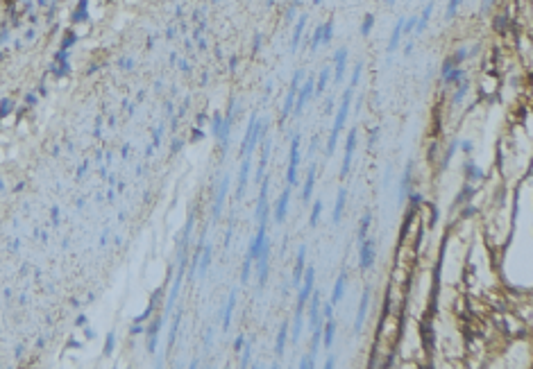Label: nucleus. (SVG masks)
I'll return each mask as SVG.
<instances>
[{"label": "nucleus", "mask_w": 533, "mask_h": 369, "mask_svg": "<svg viewBox=\"0 0 533 369\" xmlns=\"http://www.w3.org/2000/svg\"><path fill=\"white\" fill-rule=\"evenodd\" d=\"M311 93H313V82L309 79L307 84H304L300 91H297V105H295V116L297 113H302V109H304V105L309 102V98H311Z\"/></svg>", "instance_id": "0eeeda50"}, {"label": "nucleus", "mask_w": 533, "mask_h": 369, "mask_svg": "<svg viewBox=\"0 0 533 369\" xmlns=\"http://www.w3.org/2000/svg\"><path fill=\"white\" fill-rule=\"evenodd\" d=\"M313 279H315V270H313V265H311L304 272V283H302V290H300V299H297V308H304L307 299L313 292Z\"/></svg>", "instance_id": "7ed1b4c3"}, {"label": "nucleus", "mask_w": 533, "mask_h": 369, "mask_svg": "<svg viewBox=\"0 0 533 369\" xmlns=\"http://www.w3.org/2000/svg\"><path fill=\"white\" fill-rule=\"evenodd\" d=\"M409 179H411V163L406 165V172H404L402 186H399V199H404V197H406V188H409Z\"/></svg>", "instance_id": "aec40b11"}, {"label": "nucleus", "mask_w": 533, "mask_h": 369, "mask_svg": "<svg viewBox=\"0 0 533 369\" xmlns=\"http://www.w3.org/2000/svg\"><path fill=\"white\" fill-rule=\"evenodd\" d=\"M318 306H320V294L313 292V299H311V324L318 326L320 319H318Z\"/></svg>", "instance_id": "2eb2a0df"}, {"label": "nucleus", "mask_w": 533, "mask_h": 369, "mask_svg": "<svg viewBox=\"0 0 533 369\" xmlns=\"http://www.w3.org/2000/svg\"><path fill=\"white\" fill-rule=\"evenodd\" d=\"M297 165H300V136L293 138L290 145V161H288V184L295 186L297 184Z\"/></svg>", "instance_id": "f03ea898"}, {"label": "nucleus", "mask_w": 533, "mask_h": 369, "mask_svg": "<svg viewBox=\"0 0 533 369\" xmlns=\"http://www.w3.org/2000/svg\"><path fill=\"white\" fill-rule=\"evenodd\" d=\"M402 25H404V21H397V25H395V29H393V36H391V43H388V53H395V48H397V43H399V34H402Z\"/></svg>", "instance_id": "4468645a"}, {"label": "nucleus", "mask_w": 533, "mask_h": 369, "mask_svg": "<svg viewBox=\"0 0 533 369\" xmlns=\"http://www.w3.org/2000/svg\"><path fill=\"white\" fill-rule=\"evenodd\" d=\"M313 360H315V356H311V353H309V356L302 360V367H313Z\"/></svg>", "instance_id": "c756f323"}, {"label": "nucleus", "mask_w": 533, "mask_h": 369, "mask_svg": "<svg viewBox=\"0 0 533 369\" xmlns=\"http://www.w3.org/2000/svg\"><path fill=\"white\" fill-rule=\"evenodd\" d=\"M327 79H329V68H325V71L320 73V79H318V93H322V91H325Z\"/></svg>", "instance_id": "a878e982"}, {"label": "nucleus", "mask_w": 533, "mask_h": 369, "mask_svg": "<svg viewBox=\"0 0 533 369\" xmlns=\"http://www.w3.org/2000/svg\"><path fill=\"white\" fill-rule=\"evenodd\" d=\"M361 68H363V64H356L354 75H352V86H356V84H359V77H361Z\"/></svg>", "instance_id": "c85d7f7f"}, {"label": "nucleus", "mask_w": 533, "mask_h": 369, "mask_svg": "<svg viewBox=\"0 0 533 369\" xmlns=\"http://www.w3.org/2000/svg\"><path fill=\"white\" fill-rule=\"evenodd\" d=\"M367 304H370V290H365L361 297V304H359V313H356V324H354V331L359 333L363 328V322H365V315H367Z\"/></svg>", "instance_id": "423d86ee"}, {"label": "nucleus", "mask_w": 533, "mask_h": 369, "mask_svg": "<svg viewBox=\"0 0 533 369\" xmlns=\"http://www.w3.org/2000/svg\"><path fill=\"white\" fill-rule=\"evenodd\" d=\"M458 5H461V0H449V7H447V18H454Z\"/></svg>", "instance_id": "bb28decb"}, {"label": "nucleus", "mask_w": 533, "mask_h": 369, "mask_svg": "<svg viewBox=\"0 0 533 369\" xmlns=\"http://www.w3.org/2000/svg\"><path fill=\"white\" fill-rule=\"evenodd\" d=\"M431 12H433V2H429V5H426V9H424V14H422V18L415 23V29H418V32H422V29L426 27V21H429Z\"/></svg>", "instance_id": "dca6fc26"}, {"label": "nucleus", "mask_w": 533, "mask_h": 369, "mask_svg": "<svg viewBox=\"0 0 533 369\" xmlns=\"http://www.w3.org/2000/svg\"><path fill=\"white\" fill-rule=\"evenodd\" d=\"M322 43V27H318L315 29V34H313V41H311V50H315V48Z\"/></svg>", "instance_id": "cd10ccee"}, {"label": "nucleus", "mask_w": 533, "mask_h": 369, "mask_svg": "<svg viewBox=\"0 0 533 369\" xmlns=\"http://www.w3.org/2000/svg\"><path fill=\"white\" fill-rule=\"evenodd\" d=\"M332 32H334V23H332V21L322 25V43H329V41H332Z\"/></svg>", "instance_id": "5701e85b"}, {"label": "nucleus", "mask_w": 533, "mask_h": 369, "mask_svg": "<svg viewBox=\"0 0 533 369\" xmlns=\"http://www.w3.org/2000/svg\"><path fill=\"white\" fill-rule=\"evenodd\" d=\"M367 229H370V215H363V220H361V229H359V242H363L365 240V234H367Z\"/></svg>", "instance_id": "4be33fe9"}, {"label": "nucleus", "mask_w": 533, "mask_h": 369, "mask_svg": "<svg viewBox=\"0 0 533 369\" xmlns=\"http://www.w3.org/2000/svg\"><path fill=\"white\" fill-rule=\"evenodd\" d=\"M345 199H347V190H345V188H340V190H338V199H336V209H334V224H338V222H340V217H343Z\"/></svg>", "instance_id": "9d476101"}, {"label": "nucleus", "mask_w": 533, "mask_h": 369, "mask_svg": "<svg viewBox=\"0 0 533 369\" xmlns=\"http://www.w3.org/2000/svg\"><path fill=\"white\" fill-rule=\"evenodd\" d=\"M334 322H332V317H329V322H327V326H325V335H322V340H325V346L329 349L332 346V342H334Z\"/></svg>", "instance_id": "f3484780"}, {"label": "nucleus", "mask_w": 533, "mask_h": 369, "mask_svg": "<svg viewBox=\"0 0 533 369\" xmlns=\"http://www.w3.org/2000/svg\"><path fill=\"white\" fill-rule=\"evenodd\" d=\"M300 331H302V308H297V313H295V326H293V342L300 340Z\"/></svg>", "instance_id": "6ab92c4d"}, {"label": "nucleus", "mask_w": 533, "mask_h": 369, "mask_svg": "<svg viewBox=\"0 0 533 369\" xmlns=\"http://www.w3.org/2000/svg\"><path fill=\"white\" fill-rule=\"evenodd\" d=\"M374 261V242L372 240H363L361 242V267L363 270H370Z\"/></svg>", "instance_id": "39448f33"}, {"label": "nucleus", "mask_w": 533, "mask_h": 369, "mask_svg": "<svg viewBox=\"0 0 533 369\" xmlns=\"http://www.w3.org/2000/svg\"><path fill=\"white\" fill-rule=\"evenodd\" d=\"M345 59H347V48H340L336 53V82H343L345 75Z\"/></svg>", "instance_id": "9b49d317"}, {"label": "nucleus", "mask_w": 533, "mask_h": 369, "mask_svg": "<svg viewBox=\"0 0 533 369\" xmlns=\"http://www.w3.org/2000/svg\"><path fill=\"white\" fill-rule=\"evenodd\" d=\"M372 23H374V16H372V14H367L365 21H363V25H361V34H363V36L370 34V29H372Z\"/></svg>", "instance_id": "b1692460"}, {"label": "nucleus", "mask_w": 533, "mask_h": 369, "mask_svg": "<svg viewBox=\"0 0 533 369\" xmlns=\"http://www.w3.org/2000/svg\"><path fill=\"white\" fill-rule=\"evenodd\" d=\"M288 199H290V188H286L284 193H281V197H279V202H277V211H275L277 222H281V220L286 217V211H288Z\"/></svg>", "instance_id": "1a4fd4ad"}, {"label": "nucleus", "mask_w": 533, "mask_h": 369, "mask_svg": "<svg viewBox=\"0 0 533 369\" xmlns=\"http://www.w3.org/2000/svg\"><path fill=\"white\" fill-rule=\"evenodd\" d=\"M350 100H352V88H350V91H345V98H343V102H340V109H338V116H336V123H334L332 136H329V143H327V154H334V147H336V143H338V134H340V129H343L345 120H347Z\"/></svg>", "instance_id": "f257e3e1"}, {"label": "nucleus", "mask_w": 533, "mask_h": 369, "mask_svg": "<svg viewBox=\"0 0 533 369\" xmlns=\"http://www.w3.org/2000/svg\"><path fill=\"white\" fill-rule=\"evenodd\" d=\"M304 256H307V245H302L300 247V252H297V263H295V272H293V283H295V286H300V281H302Z\"/></svg>", "instance_id": "6e6552de"}, {"label": "nucleus", "mask_w": 533, "mask_h": 369, "mask_svg": "<svg viewBox=\"0 0 533 369\" xmlns=\"http://www.w3.org/2000/svg\"><path fill=\"white\" fill-rule=\"evenodd\" d=\"M313 2H315V5H318V2H322V0H313Z\"/></svg>", "instance_id": "2f4dec72"}, {"label": "nucleus", "mask_w": 533, "mask_h": 369, "mask_svg": "<svg viewBox=\"0 0 533 369\" xmlns=\"http://www.w3.org/2000/svg\"><path fill=\"white\" fill-rule=\"evenodd\" d=\"M286 324L281 328H279V335H277V356H281L284 353V344H286Z\"/></svg>", "instance_id": "412c9836"}, {"label": "nucleus", "mask_w": 533, "mask_h": 369, "mask_svg": "<svg viewBox=\"0 0 533 369\" xmlns=\"http://www.w3.org/2000/svg\"><path fill=\"white\" fill-rule=\"evenodd\" d=\"M320 211H322V202H315V204H313V213H311V220H309V224H311V227H315V224H318Z\"/></svg>", "instance_id": "393cba45"}, {"label": "nucleus", "mask_w": 533, "mask_h": 369, "mask_svg": "<svg viewBox=\"0 0 533 369\" xmlns=\"http://www.w3.org/2000/svg\"><path fill=\"white\" fill-rule=\"evenodd\" d=\"M313 184H315V172H313V165H311L309 177H307V184H304V193H302L304 202H309V199H311V193H313Z\"/></svg>", "instance_id": "ddd939ff"}, {"label": "nucleus", "mask_w": 533, "mask_h": 369, "mask_svg": "<svg viewBox=\"0 0 533 369\" xmlns=\"http://www.w3.org/2000/svg\"><path fill=\"white\" fill-rule=\"evenodd\" d=\"M304 21H307V16H302L300 21H297V25H295V32H293V50L297 48V43H300V36H302V32H304Z\"/></svg>", "instance_id": "a211bd4d"}, {"label": "nucleus", "mask_w": 533, "mask_h": 369, "mask_svg": "<svg viewBox=\"0 0 533 369\" xmlns=\"http://www.w3.org/2000/svg\"><path fill=\"white\" fill-rule=\"evenodd\" d=\"M345 281H347V274H340L336 281V288H334V297H332V304H338L340 299H343V292H345Z\"/></svg>", "instance_id": "f8f14e48"}, {"label": "nucleus", "mask_w": 533, "mask_h": 369, "mask_svg": "<svg viewBox=\"0 0 533 369\" xmlns=\"http://www.w3.org/2000/svg\"><path fill=\"white\" fill-rule=\"evenodd\" d=\"M393 2H395V0H388V5H393Z\"/></svg>", "instance_id": "7c9ffc66"}, {"label": "nucleus", "mask_w": 533, "mask_h": 369, "mask_svg": "<svg viewBox=\"0 0 533 369\" xmlns=\"http://www.w3.org/2000/svg\"><path fill=\"white\" fill-rule=\"evenodd\" d=\"M354 147H356V129H352L350 136H347V147H345V157H343V170L340 175H347L350 172V165H352V154H354Z\"/></svg>", "instance_id": "20e7f679"}]
</instances>
